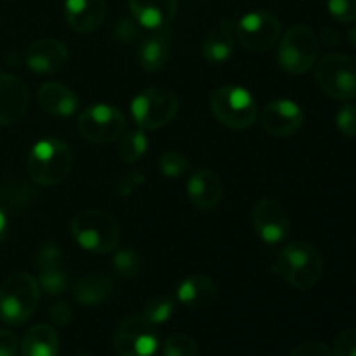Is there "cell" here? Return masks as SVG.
I'll list each match as a JSON object with an SVG mask.
<instances>
[{
  "label": "cell",
  "mask_w": 356,
  "mask_h": 356,
  "mask_svg": "<svg viewBox=\"0 0 356 356\" xmlns=\"http://www.w3.org/2000/svg\"><path fill=\"white\" fill-rule=\"evenodd\" d=\"M159 170L163 176L170 177H181L190 170V160L176 149H169V152L162 153L159 159Z\"/></svg>",
  "instance_id": "cell-29"
},
{
  "label": "cell",
  "mask_w": 356,
  "mask_h": 356,
  "mask_svg": "<svg viewBox=\"0 0 356 356\" xmlns=\"http://www.w3.org/2000/svg\"><path fill=\"white\" fill-rule=\"evenodd\" d=\"M329 13L339 23L356 21V0H327Z\"/></svg>",
  "instance_id": "cell-31"
},
{
  "label": "cell",
  "mask_w": 356,
  "mask_h": 356,
  "mask_svg": "<svg viewBox=\"0 0 356 356\" xmlns=\"http://www.w3.org/2000/svg\"><path fill=\"white\" fill-rule=\"evenodd\" d=\"M280 19L264 9L243 14L235 24L236 38L250 52L270 51L280 40Z\"/></svg>",
  "instance_id": "cell-9"
},
{
  "label": "cell",
  "mask_w": 356,
  "mask_h": 356,
  "mask_svg": "<svg viewBox=\"0 0 356 356\" xmlns=\"http://www.w3.org/2000/svg\"><path fill=\"white\" fill-rule=\"evenodd\" d=\"M235 38V23L225 21L205 37L204 44H202V54L209 63H214V65L225 63L233 54Z\"/></svg>",
  "instance_id": "cell-23"
},
{
  "label": "cell",
  "mask_w": 356,
  "mask_h": 356,
  "mask_svg": "<svg viewBox=\"0 0 356 356\" xmlns=\"http://www.w3.org/2000/svg\"><path fill=\"white\" fill-rule=\"evenodd\" d=\"M28 103L30 94L23 80L0 70V125H10L19 120L26 113Z\"/></svg>",
  "instance_id": "cell-15"
},
{
  "label": "cell",
  "mask_w": 356,
  "mask_h": 356,
  "mask_svg": "<svg viewBox=\"0 0 356 356\" xmlns=\"http://www.w3.org/2000/svg\"><path fill=\"white\" fill-rule=\"evenodd\" d=\"M163 356H198V344L186 334H174L163 343Z\"/></svg>",
  "instance_id": "cell-30"
},
{
  "label": "cell",
  "mask_w": 356,
  "mask_h": 356,
  "mask_svg": "<svg viewBox=\"0 0 356 356\" xmlns=\"http://www.w3.org/2000/svg\"><path fill=\"white\" fill-rule=\"evenodd\" d=\"M115 350L120 356H153L159 350V334L155 325L141 315L122 320L115 332Z\"/></svg>",
  "instance_id": "cell-11"
},
{
  "label": "cell",
  "mask_w": 356,
  "mask_h": 356,
  "mask_svg": "<svg viewBox=\"0 0 356 356\" xmlns=\"http://www.w3.org/2000/svg\"><path fill=\"white\" fill-rule=\"evenodd\" d=\"M132 16L148 30L167 28L177 13V0H129Z\"/></svg>",
  "instance_id": "cell-19"
},
{
  "label": "cell",
  "mask_w": 356,
  "mask_h": 356,
  "mask_svg": "<svg viewBox=\"0 0 356 356\" xmlns=\"http://www.w3.org/2000/svg\"><path fill=\"white\" fill-rule=\"evenodd\" d=\"M49 320L56 327H66L72 320V308L68 302L58 301L49 308Z\"/></svg>",
  "instance_id": "cell-36"
},
{
  "label": "cell",
  "mask_w": 356,
  "mask_h": 356,
  "mask_svg": "<svg viewBox=\"0 0 356 356\" xmlns=\"http://www.w3.org/2000/svg\"><path fill=\"white\" fill-rule=\"evenodd\" d=\"M348 37H350V44L356 49V26L351 28L350 33H348Z\"/></svg>",
  "instance_id": "cell-40"
},
{
  "label": "cell",
  "mask_w": 356,
  "mask_h": 356,
  "mask_svg": "<svg viewBox=\"0 0 356 356\" xmlns=\"http://www.w3.org/2000/svg\"><path fill=\"white\" fill-rule=\"evenodd\" d=\"M305 122L301 106L291 99H277L266 104L261 113V124L277 138H287L296 134Z\"/></svg>",
  "instance_id": "cell-14"
},
{
  "label": "cell",
  "mask_w": 356,
  "mask_h": 356,
  "mask_svg": "<svg viewBox=\"0 0 356 356\" xmlns=\"http://www.w3.org/2000/svg\"><path fill=\"white\" fill-rule=\"evenodd\" d=\"M76 125L87 141L106 145L124 134L125 115L111 104H92L80 113Z\"/></svg>",
  "instance_id": "cell-10"
},
{
  "label": "cell",
  "mask_w": 356,
  "mask_h": 356,
  "mask_svg": "<svg viewBox=\"0 0 356 356\" xmlns=\"http://www.w3.org/2000/svg\"><path fill=\"white\" fill-rule=\"evenodd\" d=\"M186 193L195 207L211 211L218 207L222 198L221 177L209 169L195 170L186 183Z\"/></svg>",
  "instance_id": "cell-17"
},
{
  "label": "cell",
  "mask_w": 356,
  "mask_h": 356,
  "mask_svg": "<svg viewBox=\"0 0 356 356\" xmlns=\"http://www.w3.org/2000/svg\"><path fill=\"white\" fill-rule=\"evenodd\" d=\"M334 356H356V330H343L334 341Z\"/></svg>",
  "instance_id": "cell-34"
},
{
  "label": "cell",
  "mask_w": 356,
  "mask_h": 356,
  "mask_svg": "<svg viewBox=\"0 0 356 356\" xmlns=\"http://www.w3.org/2000/svg\"><path fill=\"white\" fill-rule=\"evenodd\" d=\"M7 228H9V221H7V214L2 207H0V243L6 238Z\"/></svg>",
  "instance_id": "cell-39"
},
{
  "label": "cell",
  "mask_w": 356,
  "mask_h": 356,
  "mask_svg": "<svg viewBox=\"0 0 356 356\" xmlns=\"http://www.w3.org/2000/svg\"><path fill=\"white\" fill-rule=\"evenodd\" d=\"M170 28H160V30H153L149 37L143 40L141 47H139V65L146 72H159L163 68V65L169 59L170 51Z\"/></svg>",
  "instance_id": "cell-22"
},
{
  "label": "cell",
  "mask_w": 356,
  "mask_h": 356,
  "mask_svg": "<svg viewBox=\"0 0 356 356\" xmlns=\"http://www.w3.org/2000/svg\"><path fill=\"white\" fill-rule=\"evenodd\" d=\"M289 356H334V353L325 344L308 341V343H302L298 348H294V351Z\"/></svg>",
  "instance_id": "cell-37"
},
{
  "label": "cell",
  "mask_w": 356,
  "mask_h": 356,
  "mask_svg": "<svg viewBox=\"0 0 356 356\" xmlns=\"http://www.w3.org/2000/svg\"><path fill=\"white\" fill-rule=\"evenodd\" d=\"M141 35V28L136 19H120L115 24V38L122 44H131Z\"/></svg>",
  "instance_id": "cell-33"
},
{
  "label": "cell",
  "mask_w": 356,
  "mask_h": 356,
  "mask_svg": "<svg viewBox=\"0 0 356 356\" xmlns=\"http://www.w3.org/2000/svg\"><path fill=\"white\" fill-rule=\"evenodd\" d=\"M218 285L204 275H190L176 289L177 301L191 309L209 308L218 299Z\"/></svg>",
  "instance_id": "cell-20"
},
{
  "label": "cell",
  "mask_w": 356,
  "mask_h": 356,
  "mask_svg": "<svg viewBox=\"0 0 356 356\" xmlns=\"http://www.w3.org/2000/svg\"><path fill=\"white\" fill-rule=\"evenodd\" d=\"M278 65L291 75H301L313 68L318 58V38L305 24L289 28L278 47Z\"/></svg>",
  "instance_id": "cell-8"
},
{
  "label": "cell",
  "mask_w": 356,
  "mask_h": 356,
  "mask_svg": "<svg viewBox=\"0 0 356 356\" xmlns=\"http://www.w3.org/2000/svg\"><path fill=\"white\" fill-rule=\"evenodd\" d=\"M275 271L292 287L308 291L322 278V254L308 242H291L278 254Z\"/></svg>",
  "instance_id": "cell-1"
},
{
  "label": "cell",
  "mask_w": 356,
  "mask_h": 356,
  "mask_svg": "<svg viewBox=\"0 0 356 356\" xmlns=\"http://www.w3.org/2000/svg\"><path fill=\"white\" fill-rule=\"evenodd\" d=\"M336 125L346 138H356V104H344L336 115Z\"/></svg>",
  "instance_id": "cell-32"
},
{
  "label": "cell",
  "mask_w": 356,
  "mask_h": 356,
  "mask_svg": "<svg viewBox=\"0 0 356 356\" xmlns=\"http://www.w3.org/2000/svg\"><path fill=\"white\" fill-rule=\"evenodd\" d=\"M70 232L83 250L92 254H106L118 245L120 228L113 216L103 211H80L70 222Z\"/></svg>",
  "instance_id": "cell-3"
},
{
  "label": "cell",
  "mask_w": 356,
  "mask_h": 356,
  "mask_svg": "<svg viewBox=\"0 0 356 356\" xmlns=\"http://www.w3.org/2000/svg\"><path fill=\"white\" fill-rule=\"evenodd\" d=\"M59 339L52 325L38 323L33 325L23 337L21 355L23 356H58Z\"/></svg>",
  "instance_id": "cell-25"
},
{
  "label": "cell",
  "mask_w": 356,
  "mask_h": 356,
  "mask_svg": "<svg viewBox=\"0 0 356 356\" xmlns=\"http://www.w3.org/2000/svg\"><path fill=\"white\" fill-rule=\"evenodd\" d=\"M76 356H90V355H76Z\"/></svg>",
  "instance_id": "cell-41"
},
{
  "label": "cell",
  "mask_w": 356,
  "mask_h": 356,
  "mask_svg": "<svg viewBox=\"0 0 356 356\" xmlns=\"http://www.w3.org/2000/svg\"><path fill=\"white\" fill-rule=\"evenodd\" d=\"M31 179L40 186H56L68 177L72 169V149L58 138H45L35 143L26 160Z\"/></svg>",
  "instance_id": "cell-2"
},
{
  "label": "cell",
  "mask_w": 356,
  "mask_h": 356,
  "mask_svg": "<svg viewBox=\"0 0 356 356\" xmlns=\"http://www.w3.org/2000/svg\"><path fill=\"white\" fill-rule=\"evenodd\" d=\"M40 301V285L30 273H14L0 285V318L9 325L26 322Z\"/></svg>",
  "instance_id": "cell-4"
},
{
  "label": "cell",
  "mask_w": 356,
  "mask_h": 356,
  "mask_svg": "<svg viewBox=\"0 0 356 356\" xmlns=\"http://www.w3.org/2000/svg\"><path fill=\"white\" fill-rule=\"evenodd\" d=\"M24 61L33 73L51 75L66 65L68 47L56 38H40L28 47Z\"/></svg>",
  "instance_id": "cell-16"
},
{
  "label": "cell",
  "mask_w": 356,
  "mask_h": 356,
  "mask_svg": "<svg viewBox=\"0 0 356 356\" xmlns=\"http://www.w3.org/2000/svg\"><path fill=\"white\" fill-rule=\"evenodd\" d=\"M35 270L38 273V285L45 294L59 296L68 287V273L63 266V250L58 243H45L38 250Z\"/></svg>",
  "instance_id": "cell-13"
},
{
  "label": "cell",
  "mask_w": 356,
  "mask_h": 356,
  "mask_svg": "<svg viewBox=\"0 0 356 356\" xmlns=\"http://www.w3.org/2000/svg\"><path fill=\"white\" fill-rule=\"evenodd\" d=\"M113 270L118 277L122 278H132L138 275L141 261H139V254L131 247H120L113 256Z\"/></svg>",
  "instance_id": "cell-28"
},
{
  "label": "cell",
  "mask_w": 356,
  "mask_h": 356,
  "mask_svg": "<svg viewBox=\"0 0 356 356\" xmlns=\"http://www.w3.org/2000/svg\"><path fill=\"white\" fill-rule=\"evenodd\" d=\"M179 99L167 87H152L141 90L131 103V115L139 129L155 131L169 124L177 113Z\"/></svg>",
  "instance_id": "cell-7"
},
{
  "label": "cell",
  "mask_w": 356,
  "mask_h": 356,
  "mask_svg": "<svg viewBox=\"0 0 356 356\" xmlns=\"http://www.w3.org/2000/svg\"><path fill=\"white\" fill-rule=\"evenodd\" d=\"M214 117L229 129H249L257 118V104L252 94L240 86L219 87L211 96Z\"/></svg>",
  "instance_id": "cell-5"
},
{
  "label": "cell",
  "mask_w": 356,
  "mask_h": 356,
  "mask_svg": "<svg viewBox=\"0 0 356 356\" xmlns=\"http://www.w3.org/2000/svg\"><path fill=\"white\" fill-rule=\"evenodd\" d=\"M174 309H176V299L169 298V296H156L146 302L141 316L146 322L156 327L165 323L172 316Z\"/></svg>",
  "instance_id": "cell-27"
},
{
  "label": "cell",
  "mask_w": 356,
  "mask_h": 356,
  "mask_svg": "<svg viewBox=\"0 0 356 356\" xmlns=\"http://www.w3.org/2000/svg\"><path fill=\"white\" fill-rule=\"evenodd\" d=\"M252 222L257 236L268 245L284 242L291 229V222L284 207L271 198H263L254 205Z\"/></svg>",
  "instance_id": "cell-12"
},
{
  "label": "cell",
  "mask_w": 356,
  "mask_h": 356,
  "mask_svg": "<svg viewBox=\"0 0 356 356\" xmlns=\"http://www.w3.org/2000/svg\"><path fill=\"white\" fill-rule=\"evenodd\" d=\"M65 16L73 30L90 33L106 17V0H65Z\"/></svg>",
  "instance_id": "cell-18"
},
{
  "label": "cell",
  "mask_w": 356,
  "mask_h": 356,
  "mask_svg": "<svg viewBox=\"0 0 356 356\" xmlns=\"http://www.w3.org/2000/svg\"><path fill=\"white\" fill-rule=\"evenodd\" d=\"M315 80L327 96L337 101L356 97V59L346 54H327L318 61Z\"/></svg>",
  "instance_id": "cell-6"
},
{
  "label": "cell",
  "mask_w": 356,
  "mask_h": 356,
  "mask_svg": "<svg viewBox=\"0 0 356 356\" xmlns=\"http://www.w3.org/2000/svg\"><path fill=\"white\" fill-rule=\"evenodd\" d=\"M143 183H145V176H143L139 170H131V172L124 174V176L118 179L117 193L120 195V197H127L132 191L138 190Z\"/></svg>",
  "instance_id": "cell-35"
},
{
  "label": "cell",
  "mask_w": 356,
  "mask_h": 356,
  "mask_svg": "<svg viewBox=\"0 0 356 356\" xmlns=\"http://www.w3.org/2000/svg\"><path fill=\"white\" fill-rule=\"evenodd\" d=\"M148 138H146L143 129H134L125 134H122L120 139V159L125 163H134L141 159L148 149Z\"/></svg>",
  "instance_id": "cell-26"
},
{
  "label": "cell",
  "mask_w": 356,
  "mask_h": 356,
  "mask_svg": "<svg viewBox=\"0 0 356 356\" xmlns=\"http://www.w3.org/2000/svg\"><path fill=\"white\" fill-rule=\"evenodd\" d=\"M42 110L56 117H70L79 108V96L59 82H45L37 92Z\"/></svg>",
  "instance_id": "cell-21"
},
{
  "label": "cell",
  "mask_w": 356,
  "mask_h": 356,
  "mask_svg": "<svg viewBox=\"0 0 356 356\" xmlns=\"http://www.w3.org/2000/svg\"><path fill=\"white\" fill-rule=\"evenodd\" d=\"M17 348L19 344L16 334L7 329H0V356H16Z\"/></svg>",
  "instance_id": "cell-38"
},
{
  "label": "cell",
  "mask_w": 356,
  "mask_h": 356,
  "mask_svg": "<svg viewBox=\"0 0 356 356\" xmlns=\"http://www.w3.org/2000/svg\"><path fill=\"white\" fill-rule=\"evenodd\" d=\"M113 292V280L104 273H89L76 280L73 296L83 306H99L110 299Z\"/></svg>",
  "instance_id": "cell-24"
}]
</instances>
